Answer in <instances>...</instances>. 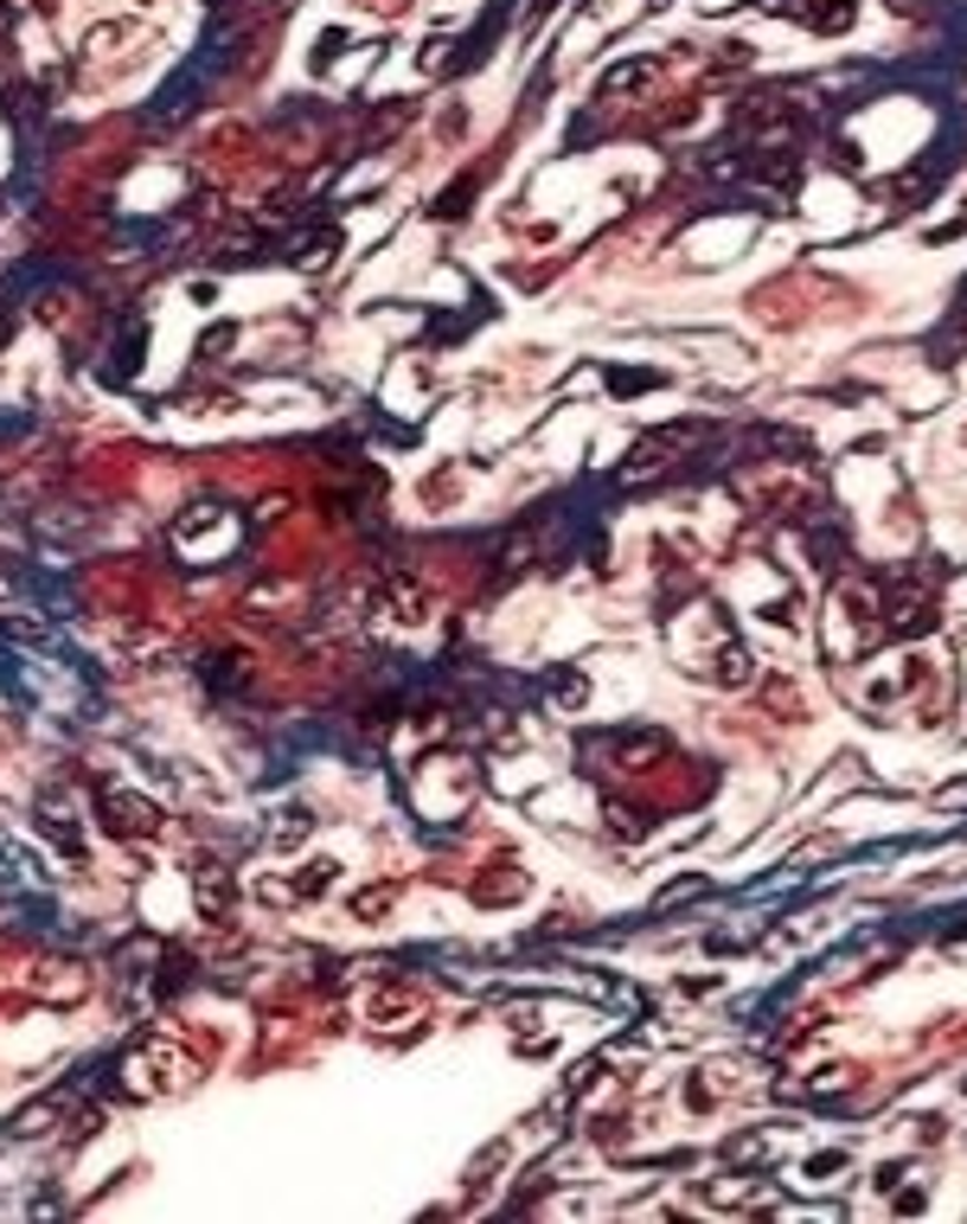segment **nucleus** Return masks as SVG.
<instances>
[{
  "mask_svg": "<svg viewBox=\"0 0 967 1224\" xmlns=\"http://www.w3.org/2000/svg\"><path fill=\"white\" fill-rule=\"evenodd\" d=\"M378 596H385V609H391L398 622H423V616H430V591H423L416 577H404V571H385Z\"/></svg>",
  "mask_w": 967,
  "mask_h": 1224,
  "instance_id": "2",
  "label": "nucleus"
},
{
  "mask_svg": "<svg viewBox=\"0 0 967 1224\" xmlns=\"http://www.w3.org/2000/svg\"><path fill=\"white\" fill-rule=\"evenodd\" d=\"M410 1013H416V1001H410V994H378V1001H373V1019H378V1026H385V1019H410Z\"/></svg>",
  "mask_w": 967,
  "mask_h": 1224,
  "instance_id": "4",
  "label": "nucleus"
},
{
  "mask_svg": "<svg viewBox=\"0 0 967 1224\" xmlns=\"http://www.w3.org/2000/svg\"><path fill=\"white\" fill-rule=\"evenodd\" d=\"M97 815H103V827L115 840H160L167 834V815L148 795H129V789H97Z\"/></svg>",
  "mask_w": 967,
  "mask_h": 1224,
  "instance_id": "1",
  "label": "nucleus"
},
{
  "mask_svg": "<svg viewBox=\"0 0 967 1224\" xmlns=\"http://www.w3.org/2000/svg\"><path fill=\"white\" fill-rule=\"evenodd\" d=\"M192 891H199V917H212V924H219L224 911H231V872H224L219 859H199Z\"/></svg>",
  "mask_w": 967,
  "mask_h": 1224,
  "instance_id": "3",
  "label": "nucleus"
},
{
  "mask_svg": "<svg viewBox=\"0 0 967 1224\" xmlns=\"http://www.w3.org/2000/svg\"><path fill=\"white\" fill-rule=\"evenodd\" d=\"M385 904H391V891H385V885H373V891H359V897H353V911H359V917H378Z\"/></svg>",
  "mask_w": 967,
  "mask_h": 1224,
  "instance_id": "5",
  "label": "nucleus"
}]
</instances>
